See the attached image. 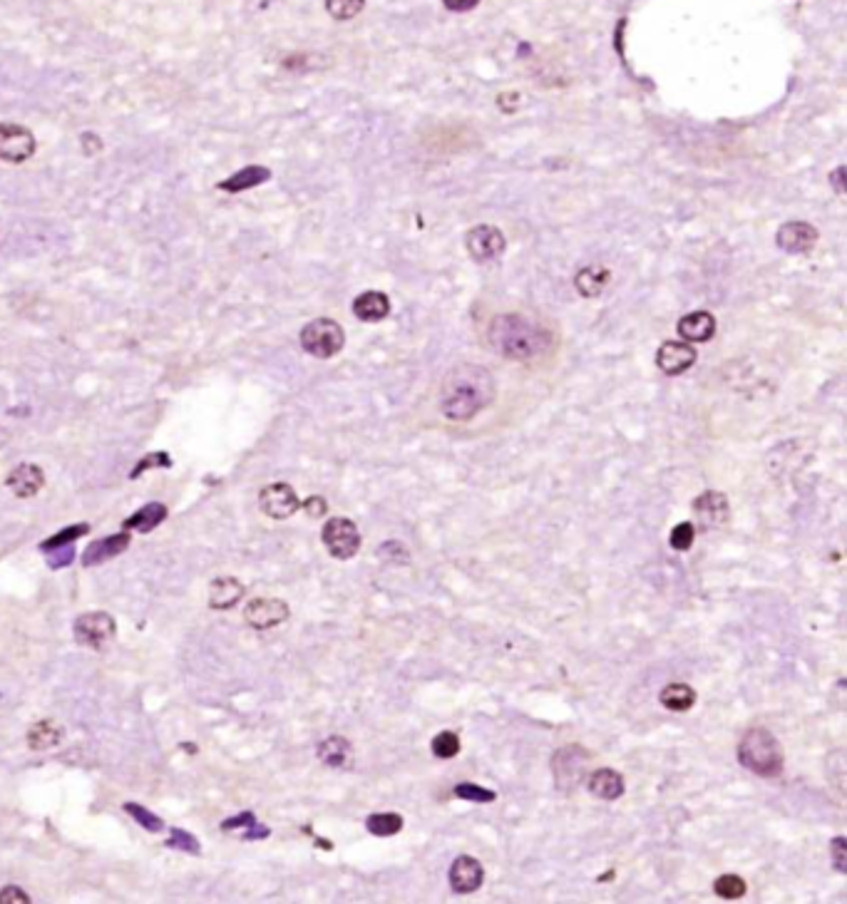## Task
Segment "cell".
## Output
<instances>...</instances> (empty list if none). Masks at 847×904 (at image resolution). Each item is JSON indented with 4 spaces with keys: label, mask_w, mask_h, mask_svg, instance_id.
<instances>
[{
    "label": "cell",
    "mask_w": 847,
    "mask_h": 904,
    "mask_svg": "<svg viewBox=\"0 0 847 904\" xmlns=\"http://www.w3.org/2000/svg\"><path fill=\"white\" fill-rule=\"evenodd\" d=\"M492 373L477 363H460L443 378L440 411L452 422H467L495 403Z\"/></svg>",
    "instance_id": "6da1fadb"
},
{
    "label": "cell",
    "mask_w": 847,
    "mask_h": 904,
    "mask_svg": "<svg viewBox=\"0 0 847 904\" xmlns=\"http://www.w3.org/2000/svg\"><path fill=\"white\" fill-rule=\"evenodd\" d=\"M487 343L502 358L532 361L552 346L549 328L522 314H499L487 326Z\"/></svg>",
    "instance_id": "7a4b0ae2"
},
{
    "label": "cell",
    "mask_w": 847,
    "mask_h": 904,
    "mask_svg": "<svg viewBox=\"0 0 847 904\" xmlns=\"http://www.w3.org/2000/svg\"><path fill=\"white\" fill-rule=\"evenodd\" d=\"M739 760L743 768H748L761 778H775L783 772L786 756L778 738L765 731V728H751L746 731L739 743Z\"/></svg>",
    "instance_id": "3957f363"
},
{
    "label": "cell",
    "mask_w": 847,
    "mask_h": 904,
    "mask_svg": "<svg viewBox=\"0 0 847 904\" xmlns=\"http://www.w3.org/2000/svg\"><path fill=\"white\" fill-rule=\"evenodd\" d=\"M301 348L314 356V358H333L339 356L343 346H346V333L340 328L339 321L333 318H314L311 324L301 328Z\"/></svg>",
    "instance_id": "277c9868"
},
{
    "label": "cell",
    "mask_w": 847,
    "mask_h": 904,
    "mask_svg": "<svg viewBox=\"0 0 847 904\" xmlns=\"http://www.w3.org/2000/svg\"><path fill=\"white\" fill-rule=\"evenodd\" d=\"M321 540L326 544L331 556H336V559H351L361 549V532L356 527V522H351L348 517L328 519L324 524V532H321Z\"/></svg>",
    "instance_id": "5b68a950"
},
{
    "label": "cell",
    "mask_w": 847,
    "mask_h": 904,
    "mask_svg": "<svg viewBox=\"0 0 847 904\" xmlns=\"http://www.w3.org/2000/svg\"><path fill=\"white\" fill-rule=\"evenodd\" d=\"M465 246L475 264H495L507 249V239L492 224H480L465 234Z\"/></svg>",
    "instance_id": "8992f818"
},
{
    "label": "cell",
    "mask_w": 847,
    "mask_h": 904,
    "mask_svg": "<svg viewBox=\"0 0 847 904\" xmlns=\"http://www.w3.org/2000/svg\"><path fill=\"white\" fill-rule=\"evenodd\" d=\"M73 634L77 644L90 646V649H102L105 644L115 639L117 634V624L108 612H87L75 619Z\"/></svg>",
    "instance_id": "52a82bcc"
},
{
    "label": "cell",
    "mask_w": 847,
    "mask_h": 904,
    "mask_svg": "<svg viewBox=\"0 0 847 904\" xmlns=\"http://www.w3.org/2000/svg\"><path fill=\"white\" fill-rule=\"evenodd\" d=\"M37 142L33 132L15 124V122H0V159L11 164H23L36 155Z\"/></svg>",
    "instance_id": "ba28073f"
},
{
    "label": "cell",
    "mask_w": 847,
    "mask_h": 904,
    "mask_svg": "<svg viewBox=\"0 0 847 904\" xmlns=\"http://www.w3.org/2000/svg\"><path fill=\"white\" fill-rule=\"evenodd\" d=\"M589 763V753L579 746H569L557 750V756L552 760L555 768V778H557L559 790L564 793H574L579 788L581 778H584V768Z\"/></svg>",
    "instance_id": "9c48e42d"
},
{
    "label": "cell",
    "mask_w": 847,
    "mask_h": 904,
    "mask_svg": "<svg viewBox=\"0 0 847 904\" xmlns=\"http://www.w3.org/2000/svg\"><path fill=\"white\" fill-rule=\"evenodd\" d=\"M259 507L261 512L271 519H289L291 515H296L301 509V500L296 490L286 483H274L267 484L261 492H259Z\"/></svg>",
    "instance_id": "30bf717a"
},
{
    "label": "cell",
    "mask_w": 847,
    "mask_h": 904,
    "mask_svg": "<svg viewBox=\"0 0 847 904\" xmlns=\"http://www.w3.org/2000/svg\"><path fill=\"white\" fill-rule=\"evenodd\" d=\"M289 604L281 602V599H274V596H259V599H252L246 604L244 609V619L249 627H254L256 631H267V628H274L284 624L289 619Z\"/></svg>",
    "instance_id": "8fae6325"
},
{
    "label": "cell",
    "mask_w": 847,
    "mask_h": 904,
    "mask_svg": "<svg viewBox=\"0 0 847 904\" xmlns=\"http://www.w3.org/2000/svg\"><path fill=\"white\" fill-rule=\"evenodd\" d=\"M693 515L699 519L703 530H718L728 524V517H731V505H728V497L723 492H715V490H708L696 497L693 502Z\"/></svg>",
    "instance_id": "7c38bea8"
},
{
    "label": "cell",
    "mask_w": 847,
    "mask_h": 904,
    "mask_svg": "<svg viewBox=\"0 0 847 904\" xmlns=\"http://www.w3.org/2000/svg\"><path fill=\"white\" fill-rule=\"evenodd\" d=\"M696 363V348L686 340H666L656 350V365L666 375H681Z\"/></svg>",
    "instance_id": "4fadbf2b"
},
{
    "label": "cell",
    "mask_w": 847,
    "mask_h": 904,
    "mask_svg": "<svg viewBox=\"0 0 847 904\" xmlns=\"http://www.w3.org/2000/svg\"><path fill=\"white\" fill-rule=\"evenodd\" d=\"M775 244L787 253H808L818 244V229L808 221H786L775 234Z\"/></svg>",
    "instance_id": "5bb4252c"
},
{
    "label": "cell",
    "mask_w": 847,
    "mask_h": 904,
    "mask_svg": "<svg viewBox=\"0 0 847 904\" xmlns=\"http://www.w3.org/2000/svg\"><path fill=\"white\" fill-rule=\"evenodd\" d=\"M484 882V869L475 857L460 855L450 868V887L458 894L477 892Z\"/></svg>",
    "instance_id": "9a60e30c"
},
{
    "label": "cell",
    "mask_w": 847,
    "mask_h": 904,
    "mask_svg": "<svg viewBox=\"0 0 847 904\" xmlns=\"http://www.w3.org/2000/svg\"><path fill=\"white\" fill-rule=\"evenodd\" d=\"M132 542V537L127 532H120V534H109V537H102V540H95V542L87 544V549L83 552V567H97L102 562H109L115 556H120L127 547Z\"/></svg>",
    "instance_id": "2e32d148"
},
{
    "label": "cell",
    "mask_w": 847,
    "mask_h": 904,
    "mask_svg": "<svg viewBox=\"0 0 847 904\" xmlns=\"http://www.w3.org/2000/svg\"><path fill=\"white\" fill-rule=\"evenodd\" d=\"M5 484H8V490H11L15 497L28 500V497H36V494L43 490L45 475H43V470H40L37 465H33V462H23V465L12 468L11 475L5 477Z\"/></svg>",
    "instance_id": "e0dca14e"
},
{
    "label": "cell",
    "mask_w": 847,
    "mask_h": 904,
    "mask_svg": "<svg viewBox=\"0 0 847 904\" xmlns=\"http://www.w3.org/2000/svg\"><path fill=\"white\" fill-rule=\"evenodd\" d=\"M678 336L686 343H706L715 333V318L708 311H693L678 321Z\"/></svg>",
    "instance_id": "ac0fdd59"
},
{
    "label": "cell",
    "mask_w": 847,
    "mask_h": 904,
    "mask_svg": "<svg viewBox=\"0 0 847 904\" xmlns=\"http://www.w3.org/2000/svg\"><path fill=\"white\" fill-rule=\"evenodd\" d=\"M611 281V271L602 264H589L581 266L579 271L574 274V289L579 291V296L584 299H596L602 296L604 289L609 286Z\"/></svg>",
    "instance_id": "d6986e66"
},
{
    "label": "cell",
    "mask_w": 847,
    "mask_h": 904,
    "mask_svg": "<svg viewBox=\"0 0 847 904\" xmlns=\"http://www.w3.org/2000/svg\"><path fill=\"white\" fill-rule=\"evenodd\" d=\"M244 584L236 577H217L209 584V606L217 612L234 609L242 602Z\"/></svg>",
    "instance_id": "ffe728a7"
},
{
    "label": "cell",
    "mask_w": 847,
    "mask_h": 904,
    "mask_svg": "<svg viewBox=\"0 0 847 904\" xmlns=\"http://www.w3.org/2000/svg\"><path fill=\"white\" fill-rule=\"evenodd\" d=\"M388 314H390V299H388L383 291H364L353 301V316L358 321H365V324L383 321Z\"/></svg>",
    "instance_id": "44dd1931"
},
{
    "label": "cell",
    "mask_w": 847,
    "mask_h": 904,
    "mask_svg": "<svg viewBox=\"0 0 847 904\" xmlns=\"http://www.w3.org/2000/svg\"><path fill=\"white\" fill-rule=\"evenodd\" d=\"M268 180H271V169L261 167V164H249V167L239 169L236 174H231L229 180L219 181L217 187L221 192L239 194L246 192V189H254V187H259V184H264Z\"/></svg>",
    "instance_id": "7402d4cb"
},
{
    "label": "cell",
    "mask_w": 847,
    "mask_h": 904,
    "mask_svg": "<svg viewBox=\"0 0 847 904\" xmlns=\"http://www.w3.org/2000/svg\"><path fill=\"white\" fill-rule=\"evenodd\" d=\"M587 788L602 800H617L624 793V778L621 772L611 771V768H599L587 778Z\"/></svg>",
    "instance_id": "603a6c76"
},
{
    "label": "cell",
    "mask_w": 847,
    "mask_h": 904,
    "mask_svg": "<svg viewBox=\"0 0 847 904\" xmlns=\"http://www.w3.org/2000/svg\"><path fill=\"white\" fill-rule=\"evenodd\" d=\"M164 519H167V507L162 505V502H149V505H145L142 509H137L132 517L124 519L122 527H124V530H134L147 534V532L157 530Z\"/></svg>",
    "instance_id": "cb8c5ba5"
},
{
    "label": "cell",
    "mask_w": 847,
    "mask_h": 904,
    "mask_svg": "<svg viewBox=\"0 0 847 904\" xmlns=\"http://www.w3.org/2000/svg\"><path fill=\"white\" fill-rule=\"evenodd\" d=\"M62 740V728L52 718H45V721H37V724L30 725L28 731V746L30 750H50L55 748Z\"/></svg>",
    "instance_id": "d4e9b609"
},
{
    "label": "cell",
    "mask_w": 847,
    "mask_h": 904,
    "mask_svg": "<svg viewBox=\"0 0 847 904\" xmlns=\"http://www.w3.org/2000/svg\"><path fill=\"white\" fill-rule=\"evenodd\" d=\"M351 756H353L351 743L340 736L326 738V740L318 746V758L324 760L326 765H331V768H343V765H348V763H351Z\"/></svg>",
    "instance_id": "484cf974"
},
{
    "label": "cell",
    "mask_w": 847,
    "mask_h": 904,
    "mask_svg": "<svg viewBox=\"0 0 847 904\" xmlns=\"http://www.w3.org/2000/svg\"><path fill=\"white\" fill-rule=\"evenodd\" d=\"M661 703L668 711H689L691 706L696 703V691L686 684H671L661 691Z\"/></svg>",
    "instance_id": "4316f807"
},
{
    "label": "cell",
    "mask_w": 847,
    "mask_h": 904,
    "mask_svg": "<svg viewBox=\"0 0 847 904\" xmlns=\"http://www.w3.org/2000/svg\"><path fill=\"white\" fill-rule=\"evenodd\" d=\"M365 828L376 837H390V835H398L403 830V818L398 812H373L365 820Z\"/></svg>",
    "instance_id": "83f0119b"
},
{
    "label": "cell",
    "mask_w": 847,
    "mask_h": 904,
    "mask_svg": "<svg viewBox=\"0 0 847 904\" xmlns=\"http://www.w3.org/2000/svg\"><path fill=\"white\" fill-rule=\"evenodd\" d=\"M87 532H90V524H70V527H65V530H60L58 534H52L50 540H45V542L40 544V549L43 552H52V549H60V547H68V544H73L75 540H80V537H85Z\"/></svg>",
    "instance_id": "f1b7e54d"
},
{
    "label": "cell",
    "mask_w": 847,
    "mask_h": 904,
    "mask_svg": "<svg viewBox=\"0 0 847 904\" xmlns=\"http://www.w3.org/2000/svg\"><path fill=\"white\" fill-rule=\"evenodd\" d=\"M746 890H748V884H746V880L740 875H721L714 882V892L721 900H740L746 894Z\"/></svg>",
    "instance_id": "f546056e"
},
{
    "label": "cell",
    "mask_w": 847,
    "mask_h": 904,
    "mask_svg": "<svg viewBox=\"0 0 847 904\" xmlns=\"http://www.w3.org/2000/svg\"><path fill=\"white\" fill-rule=\"evenodd\" d=\"M124 812H127L137 825H142L147 832H162V828H164L162 818L155 815L152 810L142 808L140 803H124Z\"/></svg>",
    "instance_id": "4dcf8cb0"
},
{
    "label": "cell",
    "mask_w": 847,
    "mask_h": 904,
    "mask_svg": "<svg viewBox=\"0 0 847 904\" xmlns=\"http://www.w3.org/2000/svg\"><path fill=\"white\" fill-rule=\"evenodd\" d=\"M167 847H172V850H180L182 855H199L202 852V844H199V840L194 837L192 832H187V830H180V828H172L170 830V840H167Z\"/></svg>",
    "instance_id": "1f68e13d"
},
{
    "label": "cell",
    "mask_w": 847,
    "mask_h": 904,
    "mask_svg": "<svg viewBox=\"0 0 847 904\" xmlns=\"http://www.w3.org/2000/svg\"><path fill=\"white\" fill-rule=\"evenodd\" d=\"M433 753H435V758L440 760L455 758V756L460 753V738H458V733H452V731L437 733V736L433 738Z\"/></svg>",
    "instance_id": "d6a6232c"
},
{
    "label": "cell",
    "mask_w": 847,
    "mask_h": 904,
    "mask_svg": "<svg viewBox=\"0 0 847 904\" xmlns=\"http://www.w3.org/2000/svg\"><path fill=\"white\" fill-rule=\"evenodd\" d=\"M365 0H326V11L336 20H351L364 11Z\"/></svg>",
    "instance_id": "836d02e7"
},
{
    "label": "cell",
    "mask_w": 847,
    "mask_h": 904,
    "mask_svg": "<svg viewBox=\"0 0 847 904\" xmlns=\"http://www.w3.org/2000/svg\"><path fill=\"white\" fill-rule=\"evenodd\" d=\"M693 540H696V527H693L691 522H678L676 527L671 530V537H668V542H671V547H674L676 552H686V549H691V547H693Z\"/></svg>",
    "instance_id": "e575fe53"
},
{
    "label": "cell",
    "mask_w": 847,
    "mask_h": 904,
    "mask_svg": "<svg viewBox=\"0 0 847 904\" xmlns=\"http://www.w3.org/2000/svg\"><path fill=\"white\" fill-rule=\"evenodd\" d=\"M152 468H172V458L167 452H149V455H145V458L134 465V470L130 472V480H137L140 475H145V472L152 470Z\"/></svg>",
    "instance_id": "d590c367"
},
{
    "label": "cell",
    "mask_w": 847,
    "mask_h": 904,
    "mask_svg": "<svg viewBox=\"0 0 847 904\" xmlns=\"http://www.w3.org/2000/svg\"><path fill=\"white\" fill-rule=\"evenodd\" d=\"M455 796L462 797V800H472V803H492V800L497 797L492 790H484V788H480V785H472V783L455 785Z\"/></svg>",
    "instance_id": "8d00e7d4"
},
{
    "label": "cell",
    "mask_w": 847,
    "mask_h": 904,
    "mask_svg": "<svg viewBox=\"0 0 847 904\" xmlns=\"http://www.w3.org/2000/svg\"><path fill=\"white\" fill-rule=\"evenodd\" d=\"M830 852H833V865H835L837 872H840V875H845V872H847V862H845L847 844H845V837H835V840L830 843Z\"/></svg>",
    "instance_id": "74e56055"
},
{
    "label": "cell",
    "mask_w": 847,
    "mask_h": 904,
    "mask_svg": "<svg viewBox=\"0 0 847 904\" xmlns=\"http://www.w3.org/2000/svg\"><path fill=\"white\" fill-rule=\"evenodd\" d=\"M0 904H30V897L20 887H3L0 890Z\"/></svg>",
    "instance_id": "f35d334b"
},
{
    "label": "cell",
    "mask_w": 847,
    "mask_h": 904,
    "mask_svg": "<svg viewBox=\"0 0 847 904\" xmlns=\"http://www.w3.org/2000/svg\"><path fill=\"white\" fill-rule=\"evenodd\" d=\"M303 512L308 515V517H324L328 512V505H326V500L324 497H318V494H314V497H308L306 502H303Z\"/></svg>",
    "instance_id": "ab89813d"
},
{
    "label": "cell",
    "mask_w": 847,
    "mask_h": 904,
    "mask_svg": "<svg viewBox=\"0 0 847 904\" xmlns=\"http://www.w3.org/2000/svg\"><path fill=\"white\" fill-rule=\"evenodd\" d=\"M45 555L60 556V559H48L50 567L60 569V567H68V564L73 562V559H75V549H73V544H68V547H60V549H52V552H45Z\"/></svg>",
    "instance_id": "60d3db41"
},
{
    "label": "cell",
    "mask_w": 847,
    "mask_h": 904,
    "mask_svg": "<svg viewBox=\"0 0 847 904\" xmlns=\"http://www.w3.org/2000/svg\"><path fill=\"white\" fill-rule=\"evenodd\" d=\"M256 825V815L254 812H242V815H236V818H229V820H224L221 822V830H236V828H254Z\"/></svg>",
    "instance_id": "b9f144b4"
},
{
    "label": "cell",
    "mask_w": 847,
    "mask_h": 904,
    "mask_svg": "<svg viewBox=\"0 0 847 904\" xmlns=\"http://www.w3.org/2000/svg\"><path fill=\"white\" fill-rule=\"evenodd\" d=\"M443 5L452 12H467L480 5V0H443Z\"/></svg>",
    "instance_id": "7bdbcfd3"
},
{
    "label": "cell",
    "mask_w": 847,
    "mask_h": 904,
    "mask_svg": "<svg viewBox=\"0 0 847 904\" xmlns=\"http://www.w3.org/2000/svg\"><path fill=\"white\" fill-rule=\"evenodd\" d=\"M845 167H837L833 174H830V181H833V189L837 194H845Z\"/></svg>",
    "instance_id": "ee69618b"
}]
</instances>
